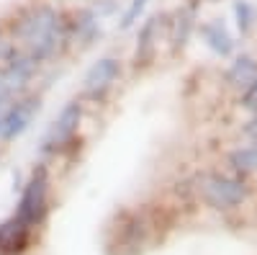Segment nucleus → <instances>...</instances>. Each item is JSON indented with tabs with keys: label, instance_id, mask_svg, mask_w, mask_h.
<instances>
[{
	"label": "nucleus",
	"instance_id": "nucleus-18",
	"mask_svg": "<svg viewBox=\"0 0 257 255\" xmlns=\"http://www.w3.org/2000/svg\"><path fill=\"white\" fill-rule=\"evenodd\" d=\"M244 134H247V137L257 144V114H254V116H252V119L244 124Z\"/></svg>",
	"mask_w": 257,
	"mask_h": 255
},
{
	"label": "nucleus",
	"instance_id": "nucleus-14",
	"mask_svg": "<svg viewBox=\"0 0 257 255\" xmlns=\"http://www.w3.org/2000/svg\"><path fill=\"white\" fill-rule=\"evenodd\" d=\"M190 26H193V11H180L178 18H175V34H173V44L175 47H183L185 44Z\"/></svg>",
	"mask_w": 257,
	"mask_h": 255
},
{
	"label": "nucleus",
	"instance_id": "nucleus-16",
	"mask_svg": "<svg viewBox=\"0 0 257 255\" xmlns=\"http://www.w3.org/2000/svg\"><path fill=\"white\" fill-rule=\"evenodd\" d=\"M16 44L11 41V36H6V34H0V65H3L6 59H11L13 54H16Z\"/></svg>",
	"mask_w": 257,
	"mask_h": 255
},
{
	"label": "nucleus",
	"instance_id": "nucleus-7",
	"mask_svg": "<svg viewBox=\"0 0 257 255\" xmlns=\"http://www.w3.org/2000/svg\"><path fill=\"white\" fill-rule=\"evenodd\" d=\"M34 227H29L24 219H18L16 214L8 217L0 224V255H18L24 252L31 242Z\"/></svg>",
	"mask_w": 257,
	"mask_h": 255
},
{
	"label": "nucleus",
	"instance_id": "nucleus-15",
	"mask_svg": "<svg viewBox=\"0 0 257 255\" xmlns=\"http://www.w3.org/2000/svg\"><path fill=\"white\" fill-rule=\"evenodd\" d=\"M147 3H149V0H132V3H128L126 13L121 16V29H123V31H126V29H132L137 21H139V16L144 13Z\"/></svg>",
	"mask_w": 257,
	"mask_h": 255
},
{
	"label": "nucleus",
	"instance_id": "nucleus-6",
	"mask_svg": "<svg viewBox=\"0 0 257 255\" xmlns=\"http://www.w3.org/2000/svg\"><path fill=\"white\" fill-rule=\"evenodd\" d=\"M118 75H121V62L116 57H100L98 62H93L90 70L82 77V96H88L93 101L103 98L113 88Z\"/></svg>",
	"mask_w": 257,
	"mask_h": 255
},
{
	"label": "nucleus",
	"instance_id": "nucleus-17",
	"mask_svg": "<svg viewBox=\"0 0 257 255\" xmlns=\"http://www.w3.org/2000/svg\"><path fill=\"white\" fill-rule=\"evenodd\" d=\"M242 106H244V109H252V111H257V77L249 82V88H244Z\"/></svg>",
	"mask_w": 257,
	"mask_h": 255
},
{
	"label": "nucleus",
	"instance_id": "nucleus-5",
	"mask_svg": "<svg viewBox=\"0 0 257 255\" xmlns=\"http://www.w3.org/2000/svg\"><path fill=\"white\" fill-rule=\"evenodd\" d=\"M201 194L208 206L213 209H231L244 201L247 186L242 178H229V176H206L201 181Z\"/></svg>",
	"mask_w": 257,
	"mask_h": 255
},
{
	"label": "nucleus",
	"instance_id": "nucleus-8",
	"mask_svg": "<svg viewBox=\"0 0 257 255\" xmlns=\"http://www.w3.org/2000/svg\"><path fill=\"white\" fill-rule=\"evenodd\" d=\"M100 31V18L93 8H82L75 21H67V41H77V44H90Z\"/></svg>",
	"mask_w": 257,
	"mask_h": 255
},
{
	"label": "nucleus",
	"instance_id": "nucleus-11",
	"mask_svg": "<svg viewBox=\"0 0 257 255\" xmlns=\"http://www.w3.org/2000/svg\"><path fill=\"white\" fill-rule=\"evenodd\" d=\"M157 24H160V18H149L147 24L142 26L139 44H137V65H139V62H142V65H147V62L152 59L155 41H157Z\"/></svg>",
	"mask_w": 257,
	"mask_h": 255
},
{
	"label": "nucleus",
	"instance_id": "nucleus-3",
	"mask_svg": "<svg viewBox=\"0 0 257 255\" xmlns=\"http://www.w3.org/2000/svg\"><path fill=\"white\" fill-rule=\"evenodd\" d=\"M80 121H82V103L80 101L64 103V109L54 116L49 129L41 137V155H62L67 147H72L80 132Z\"/></svg>",
	"mask_w": 257,
	"mask_h": 255
},
{
	"label": "nucleus",
	"instance_id": "nucleus-1",
	"mask_svg": "<svg viewBox=\"0 0 257 255\" xmlns=\"http://www.w3.org/2000/svg\"><path fill=\"white\" fill-rule=\"evenodd\" d=\"M8 36L36 65H44V62H52L67 44V21L54 6L34 3L16 13Z\"/></svg>",
	"mask_w": 257,
	"mask_h": 255
},
{
	"label": "nucleus",
	"instance_id": "nucleus-12",
	"mask_svg": "<svg viewBox=\"0 0 257 255\" xmlns=\"http://www.w3.org/2000/svg\"><path fill=\"white\" fill-rule=\"evenodd\" d=\"M229 165L237 170V173H254V170H257V144L234 150L229 155Z\"/></svg>",
	"mask_w": 257,
	"mask_h": 255
},
{
	"label": "nucleus",
	"instance_id": "nucleus-9",
	"mask_svg": "<svg viewBox=\"0 0 257 255\" xmlns=\"http://www.w3.org/2000/svg\"><path fill=\"white\" fill-rule=\"evenodd\" d=\"M201 36H203L206 44L221 57H229L231 49H234V41H231V36H229V31H226V26L221 24V21H208V24H203Z\"/></svg>",
	"mask_w": 257,
	"mask_h": 255
},
{
	"label": "nucleus",
	"instance_id": "nucleus-4",
	"mask_svg": "<svg viewBox=\"0 0 257 255\" xmlns=\"http://www.w3.org/2000/svg\"><path fill=\"white\" fill-rule=\"evenodd\" d=\"M41 111V98L34 93H24L8 103V109L3 111L0 119V144H11L18 137H24L29 132V126Z\"/></svg>",
	"mask_w": 257,
	"mask_h": 255
},
{
	"label": "nucleus",
	"instance_id": "nucleus-13",
	"mask_svg": "<svg viewBox=\"0 0 257 255\" xmlns=\"http://www.w3.org/2000/svg\"><path fill=\"white\" fill-rule=\"evenodd\" d=\"M234 18H237V26L242 34H247L254 24V8L247 3V0H237L234 3Z\"/></svg>",
	"mask_w": 257,
	"mask_h": 255
},
{
	"label": "nucleus",
	"instance_id": "nucleus-2",
	"mask_svg": "<svg viewBox=\"0 0 257 255\" xmlns=\"http://www.w3.org/2000/svg\"><path fill=\"white\" fill-rule=\"evenodd\" d=\"M49 211V170L44 162H39L31 176L21 191V199H18V206H16V217L24 219L29 227H36L44 222Z\"/></svg>",
	"mask_w": 257,
	"mask_h": 255
},
{
	"label": "nucleus",
	"instance_id": "nucleus-10",
	"mask_svg": "<svg viewBox=\"0 0 257 255\" xmlns=\"http://www.w3.org/2000/svg\"><path fill=\"white\" fill-rule=\"evenodd\" d=\"M254 77H257V62L252 57H237V59L231 62L229 72H226L229 85H234V88H239V91L249 88V82Z\"/></svg>",
	"mask_w": 257,
	"mask_h": 255
}]
</instances>
